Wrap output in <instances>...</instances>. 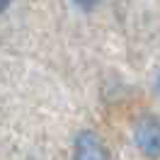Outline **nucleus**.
I'll list each match as a JSON object with an SVG mask.
<instances>
[{
  "label": "nucleus",
  "instance_id": "nucleus-3",
  "mask_svg": "<svg viewBox=\"0 0 160 160\" xmlns=\"http://www.w3.org/2000/svg\"><path fill=\"white\" fill-rule=\"evenodd\" d=\"M73 2H75V5H78L80 10L90 12V10H95V8H97V2H100V0H73Z\"/></svg>",
  "mask_w": 160,
  "mask_h": 160
},
{
  "label": "nucleus",
  "instance_id": "nucleus-1",
  "mask_svg": "<svg viewBox=\"0 0 160 160\" xmlns=\"http://www.w3.org/2000/svg\"><path fill=\"white\" fill-rule=\"evenodd\" d=\"M133 141L143 155L158 158L160 155V119L158 117H141L133 126Z\"/></svg>",
  "mask_w": 160,
  "mask_h": 160
},
{
  "label": "nucleus",
  "instance_id": "nucleus-5",
  "mask_svg": "<svg viewBox=\"0 0 160 160\" xmlns=\"http://www.w3.org/2000/svg\"><path fill=\"white\" fill-rule=\"evenodd\" d=\"M158 90H160V78H158Z\"/></svg>",
  "mask_w": 160,
  "mask_h": 160
},
{
  "label": "nucleus",
  "instance_id": "nucleus-4",
  "mask_svg": "<svg viewBox=\"0 0 160 160\" xmlns=\"http://www.w3.org/2000/svg\"><path fill=\"white\" fill-rule=\"evenodd\" d=\"M10 8V0H0V12H5Z\"/></svg>",
  "mask_w": 160,
  "mask_h": 160
},
{
  "label": "nucleus",
  "instance_id": "nucleus-2",
  "mask_svg": "<svg viewBox=\"0 0 160 160\" xmlns=\"http://www.w3.org/2000/svg\"><path fill=\"white\" fill-rule=\"evenodd\" d=\"M75 160H109L102 138L95 131H82L75 138Z\"/></svg>",
  "mask_w": 160,
  "mask_h": 160
}]
</instances>
